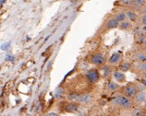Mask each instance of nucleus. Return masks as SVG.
Returning a JSON list of instances; mask_svg holds the SVG:
<instances>
[{
	"label": "nucleus",
	"instance_id": "f257e3e1",
	"mask_svg": "<svg viewBox=\"0 0 146 116\" xmlns=\"http://www.w3.org/2000/svg\"><path fill=\"white\" fill-rule=\"evenodd\" d=\"M123 93L124 95L129 97L134 100V98L136 97L137 93H138V90H137V87L136 85H133V84H129L125 86L123 88Z\"/></svg>",
	"mask_w": 146,
	"mask_h": 116
},
{
	"label": "nucleus",
	"instance_id": "f03ea898",
	"mask_svg": "<svg viewBox=\"0 0 146 116\" xmlns=\"http://www.w3.org/2000/svg\"><path fill=\"white\" fill-rule=\"evenodd\" d=\"M90 62L95 65H103L106 63V58L101 53H96L90 57Z\"/></svg>",
	"mask_w": 146,
	"mask_h": 116
},
{
	"label": "nucleus",
	"instance_id": "7ed1b4c3",
	"mask_svg": "<svg viewBox=\"0 0 146 116\" xmlns=\"http://www.w3.org/2000/svg\"><path fill=\"white\" fill-rule=\"evenodd\" d=\"M132 100L133 99L129 98V97L126 96V95H121L119 106L121 108H123V109H129V108H132L133 107Z\"/></svg>",
	"mask_w": 146,
	"mask_h": 116
},
{
	"label": "nucleus",
	"instance_id": "20e7f679",
	"mask_svg": "<svg viewBox=\"0 0 146 116\" xmlns=\"http://www.w3.org/2000/svg\"><path fill=\"white\" fill-rule=\"evenodd\" d=\"M85 76H86V78L89 80L90 83H95V82H97L99 79V73L97 70H94V69L87 72Z\"/></svg>",
	"mask_w": 146,
	"mask_h": 116
},
{
	"label": "nucleus",
	"instance_id": "39448f33",
	"mask_svg": "<svg viewBox=\"0 0 146 116\" xmlns=\"http://www.w3.org/2000/svg\"><path fill=\"white\" fill-rule=\"evenodd\" d=\"M134 100H135V103L137 104H143L144 102H146V91H141L138 92L136 97L134 98Z\"/></svg>",
	"mask_w": 146,
	"mask_h": 116
},
{
	"label": "nucleus",
	"instance_id": "423d86ee",
	"mask_svg": "<svg viewBox=\"0 0 146 116\" xmlns=\"http://www.w3.org/2000/svg\"><path fill=\"white\" fill-rule=\"evenodd\" d=\"M119 21L117 20L116 18H110L108 21L106 22V29H115V28H117L118 26H119Z\"/></svg>",
	"mask_w": 146,
	"mask_h": 116
},
{
	"label": "nucleus",
	"instance_id": "0eeeda50",
	"mask_svg": "<svg viewBox=\"0 0 146 116\" xmlns=\"http://www.w3.org/2000/svg\"><path fill=\"white\" fill-rule=\"evenodd\" d=\"M91 100H92V96L90 94H82L79 96V98L77 99V102L82 104H86L88 102H90Z\"/></svg>",
	"mask_w": 146,
	"mask_h": 116
},
{
	"label": "nucleus",
	"instance_id": "6e6552de",
	"mask_svg": "<svg viewBox=\"0 0 146 116\" xmlns=\"http://www.w3.org/2000/svg\"><path fill=\"white\" fill-rule=\"evenodd\" d=\"M79 110V104L77 103H68L65 107V111L67 113H76Z\"/></svg>",
	"mask_w": 146,
	"mask_h": 116
},
{
	"label": "nucleus",
	"instance_id": "1a4fd4ad",
	"mask_svg": "<svg viewBox=\"0 0 146 116\" xmlns=\"http://www.w3.org/2000/svg\"><path fill=\"white\" fill-rule=\"evenodd\" d=\"M113 77L118 82H123L126 79V76L124 74V72L122 71H115L113 73Z\"/></svg>",
	"mask_w": 146,
	"mask_h": 116
},
{
	"label": "nucleus",
	"instance_id": "9d476101",
	"mask_svg": "<svg viewBox=\"0 0 146 116\" xmlns=\"http://www.w3.org/2000/svg\"><path fill=\"white\" fill-rule=\"evenodd\" d=\"M135 59L141 63V62H146V51H139L135 53Z\"/></svg>",
	"mask_w": 146,
	"mask_h": 116
},
{
	"label": "nucleus",
	"instance_id": "9b49d317",
	"mask_svg": "<svg viewBox=\"0 0 146 116\" xmlns=\"http://www.w3.org/2000/svg\"><path fill=\"white\" fill-rule=\"evenodd\" d=\"M120 59H121V55H120V53H114L113 55L110 56L108 62H109L110 64L115 65V64L118 63V62L120 61Z\"/></svg>",
	"mask_w": 146,
	"mask_h": 116
},
{
	"label": "nucleus",
	"instance_id": "f8f14e48",
	"mask_svg": "<svg viewBox=\"0 0 146 116\" xmlns=\"http://www.w3.org/2000/svg\"><path fill=\"white\" fill-rule=\"evenodd\" d=\"M126 15H127V17H128V18H129V20L132 22L137 21L138 18H139L136 12H134L133 10H129V9L126 11Z\"/></svg>",
	"mask_w": 146,
	"mask_h": 116
},
{
	"label": "nucleus",
	"instance_id": "ddd939ff",
	"mask_svg": "<svg viewBox=\"0 0 146 116\" xmlns=\"http://www.w3.org/2000/svg\"><path fill=\"white\" fill-rule=\"evenodd\" d=\"M101 73H102V76H105V77L110 76V74H111L110 67H108V65H103L102 68H101Z\"/></svg>",
	"mask_w": 146,
	"mask_h": 116
},
{
	"label": "nucleus",
	"instance_id": "4468645a",
	"mask_svg": "<svg viewBox=\"0 0 146 116\" xmlns=\"http://www.w3.org/2000/svg\"><path fill=\"white\" fill-rule=\"evenodd\" d=\"M145 40H146V34L141 30V32L137 34V42L140 44H143Z\"/></svg>",
	"mask_w": 146,
	"mask_h": 116
},
{
	"label": "nucleus",
	"instance_id": "2eb2a0df",
	"mask_svg": "<svg viewBox=\"0 0 146 116\" xmlns=\"http://www.w3.org/2000/svg\"><path fill=\"white\" fill-rule=\"evenodd\" d=\"M119 29L122 30H129L130 27H131V23H130L129 21H127V20H124V21H121L119 23Z\"/></svg>",
	"mask_w": 146,
	"mask_h": 116
},
{
	"label": "nucleus",
	"instance_id": "dca6fc26",
	"mask_svg": "<svg viewBox=\"0 0 146 116\" xmlns=\"http://www.w3.org/2000/svg\"><path fill=\"white\" fill-rule=\"evenodd\" d=\"M130 67H131V65H130L129 62H124V63H122L120 65L119 69H120V71H122V72H127V71H129L130 69Z\"/></svg>",
	"mask_w": 146,
	"mask_h": 116
},
{
	"label": "nucleus",
	"instance_id": "f3484780",
	"mask_svg": "<svg viewBox=\"0 0 146 116\" xmlns=\"http://www.w3.org/2000/svg\"><path fill=\"white\" fill-rule=\"evenodd\" d=\"M115 18H116L119 22H121V21L126 20V18L128 17H127L126 13H124V12H118V13H117L116 15H115Z\"/></svg>",
	"mask_w": 146,
	"mask_h": 116
},
{
	"label": "nucleus",
	"instance_id": "a211bd4d",
	"mask_svg": "<svg viewBox=\"0 0 146 116\" xmlns=\"http://www.w3.org/2000/svg\"><path fill=\"white\" fill-rule=\"evenodd\" d=\"M131 115H133V116H141V115H143V111L139 107L134 108V109L132 110V111H131Z\"/></svg>",
	"mask_w": 146,
	"mask_h": 116
},
{
	"label": "nucleus",
	"instance_id": "6ab92c4d",
	"mask_svg": "<svg viewBox=\"0 0 146 116\" xmlns=\"http://www.w3.org/2000/svg\"><path fill=\"white\" fill-rule=\"evenodd\" d=\"M120 97H121V95H116L115 97H113L112 100H111V102H112L113 105H115V106H119Z\"/></svg>",
	"mask_w": 146,
	"mask_h": 116
},
{
	"label": "nucleus",
	"instance_id": "aec40b11",
	"mask_svg": "<svg viewBox=\"0 0 146 116\" xmlns=\"http://www.w3.org/2000/svg\"><path fill=\"white\" fill-rule=\"evenodd\" d=\"M117 84L113 82V81H110V82L108 83V85H107V88H108V90L110 91H116L117 90Z\"/></svg>",
	"mask_w": 146,
	"mask_h": 116
},
{
	"label": "nucleus",
	"instance_id": "412c9836",
	"mask_svg": "<svg viewBox=\"0 0 146 116\" xmlns=\"http://www.w3.org/2000/svg\"><path fill=\"white\" fill-rule=\"evenodd\" d=\"M63 93H64V88L59 87L57 90H56V93H55V98L56 99H60L61 97L63 96Z\"/></svg>",
	"mask_w": 146,
	"mask_h": 116
},
{
	"label": "nucleus",
	"instance_id": "4be33fe9",
	"mask_svg": "<svg viewBox=\"0 0 146 116\" xmlns=\"http://www.w3.org/2000/svg\"><path fill=\"white\" fill-rule=\"evenodd\" d=\"M79 96L77 93H75V92H71V93H70L68 96H67V99L68 100H77V99L79 98Z\"/></svg>",
	"mask_w": 146,
	"mask_h": 116
},
{
	"label": "nucleus",
	"instance_id": "5701e85b",
	"mask_svg": "<svg viewBox=\"0 0 146 116\" xmlns=\"http://www.w3.org/2000/svg\"><path fill=\"white\" fill-rule=\"evenodd\" d=\"M138 69H139V71L141 72H146V62H141V63L139 64L138 65Z\"/></svg>",
	"mask_w": 146,
	"mask_h": 116
},
{
	"label": "nucleus",
	"instance_id": "b1692460",
	"mask_svg": "<svg viewBox=\"0 0 146 116\" xmlns=\"http://www.w3.org/2000/svg\"><path fill=\"white\" fill-rule=\"evenodd\" d=\"M136 87H137L138 92H141V91H144V90H145V88L143 87V85L141 84V82H140V83H138V84L136 85Z\"/></svg>",
	"mask_w": 146,
	"mask_h": 116
},
{
	"label": "nucleus",
	"instance_id": "393cba45",
	"mask_svg": "<svg viewBox=\"0 0 146 116\" xmlns=\"http://www.w3.org/2000/svg\"><path fill=\"white\" fill-rule=\"evenodd\" d=\"M134 4H136L137 6H143L145 4V1L144 0H133L132 1Z\"/></svg>",
	"mask_w": 146,
	"mask_h": 116
},
{
	"label": "nucleus",
	"instance_id": "a878e982",
	"mask_svg": "<svg viewBox=\"0 0 146 116\" xmlns=\"http://www.w3.org/2000/svg\"><path fill=\"white\" fill-rule=\"evenodd\" d=\"M6 61H9V62H14L15 61V56L11 55H7L5 57Z\"/></svg>",
	"mask_w": 146,
	"mask_h": 116
},
{
	"label": "nucleus",
	"instance_id": "bb28decb",
	"mask_svg": "<svg viewBox=\"0 0 146 116\" xmlns=\"http://www.w3.org/2000/svg\"><path fill=\"white\" fill-rule=\"evenodd\" d=\"M9 45H10V42H7L5 44H2L1 46V49L3 51H7V49H9Z\"/></svg>",
	"mask_w": 146,
	"mask_h": 116
},
{
	"label": "nucleus",
	"instance_id": "cd10ccee",
	"mask_svg": "<svg viewBox=\"0 0 146 116\" xmlns=\"http://www.w3.org/2000/svg\"><path fill=\"white\" fill-rule=\"evenodd\" d=\"M140 21H141V26H143V25H146V15H143V16H141Z\"/></svg>",
	"mask_w": 146,
	"mask_h": 116
},
{
	"label": "nucleus",
	"instance_id": "c85d7f7f",
	"mask_svg": "<svg viewBox=\"0 0 146 116\" xmlns=\"http://www.w3.org/2000/svg\"><path fill=\"white\" fill-rule=\"evenodd\" d=\"M141 83L143 85V87L146 88V78H144V77H143V78L141 79Z\"/></svg>",
	"mask_w": 146,
	"mask_h": 116
},
{
	"label": "nucleus",
	"instance_id": "c756f323",
	"mask_svg": "<svg viewBox=\"0 0 146 116\" xmlns=\"http://www.w3.org/2000/svg\"><path fill=\"white\" fill-rule=\"evenodd\" d=\"M141 32H143L146 34V25H143V26H141Z\"/></svg>",
	"mask_w": 146,
	"mask_h": 116
},
{
	"label": "nucleus",
	"instance_id": "7c9ffc66",
	"mask_svg": "<svg viewBox=\"0 0 146 116\" xmlns=\"http://www.w3.org/2000/svg\"><path fill=\"white\" fill-rule=\"evenodd\" d=\"M141 14H143V15H146V7H144L143 9H141Z\"/></svg>",
	"mask_w": 146,
	"mask_h": 116
},
{
	"label": "nucleus",
	"instance_id": "2f4dec72",
	"mask_svg": "<svg viewBox=\"0 0 146 116\" xmlns=\"http://www.w3.org/2000/svg\"><path fill=\"white\" fill-rule=\"evenodd\" d=\"M47 115H48V116H56V113H48Z\"/></svg>",
	"mask_w": 146,
	"mask_h": 116
},
{
	"label": "nucleus",
	"instance_id": "473e14b6",
	"mask_svg": "<svg viewBox=\"0 0 146 116\" xmlns=\"http://www.w3.org/2000/svg\"><path fill=\"white\" fill-rule=\"evenodd\" d=\"M143 77L146 78V72H143Z\"/></svg>",
	"mask_w": 146,
	"mask_h": 116
},
{
	"label": "nucleus",
	"instance_id": "72a5a7b5",
	"mask_svg": "<svg viewBox=\"0 0 146 116\" xmlns=\"http://www.w3.org/2000/svg\"><path fill=\"white\" fill-rule=\"evenodd\" d=\"M143 47H144V50H145V51H146V40H145L144 44H143Z\"/></svg>",
	"mask_w": 146,
	"mask_h": 116
},
{
	"label": "nucleus",
	"instance_id": "f704fd0d",
	"mask_svg": "<svg viewBox=\"0 0 146 116\" xmlns=\"http://www.w3.org/2000/svg\"><path fill=\"white\" fill-rule=\"evenodd\" d=\"M5 1H6V0H1V6L3 5L4 3H5Z\"/></svg>",
	"mask_w": 146,
	"mask_h": 116
}]
</instances>
